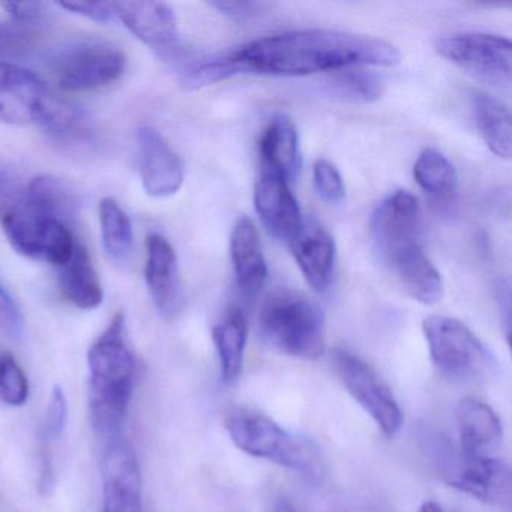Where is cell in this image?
I'll return each instance as SVG.
<instances>
[{
	"label": "cell",
	"mask_w": 512,
	"mask_h": 512,
	"mask_svg": "<svg viewBox=\"0 0 512 512\" xmlns=\"http://www.w3.org/2000/svg\"><path fill=\"white\" fill-rule=\"evenodd\" d=\"M329 83L335 94L344 100L370 103L379 100L383 94L382 79L371 71H365L364 67L335 71Z\"/></svg>",
	"instance_id": "29"
},
{
	"label": "cell",
	"mask_w": 512,
	"mask_h": 512,
	"mask_svg": "<svg viewBox=\"0 0 512 512\" xmlns=\"http://www.w3.org/2000/svg\"><path fill=\"white\" fill-rule=\"evenodd\" d=\"M413 178L430 197L439 214L452 217L458 208V175L446 155L434 148L419 154L413 166Z\"/></svg>",
	"instance_id": "22"
},
{
	"label": "cell",
	"mask_w": 512,
	"mask_h": 512,
	"mask_svg": "<svg viewBox=\"0 0 512 512\" xmlns=\"http://www.w3.org/2000/svg\"><path fill=\"white\" fill-rule=\"evenodd\" d=\"M289 245L307 283L316 292L325 293L331 287L337 260V245L331 233L319 224L305 223Z\"/></svg>",
	"instance_id": "19"
},
{
	"label": "cell",
	"mask_w": 512,
	"mask_h": 512,
	"mask_svg": "<svg viewBox=\"0 0 512 512\" xmlns=\"http://www.w3.org/2000/svg\"><path fill=\"white\" fill-rule=\"evenodd\" d=\"M23 326H25V320H23L22 310L0 280V331L16 337L22 334Z\"/></svg>",
	"instance_id": "36"
},
{
	"label": "cell",
	"mask_w": 512,
	"mask_h": 512,
	"mask_svg": "<svg viewBox=\"0 0 512 512\" xmlns=\"http://www.w3.org/2000/svg\"><path fill=\"white\" fill-rule=\"evenodd\" d=\"M428 452L449 487L488 505L511 503L512 476L508 463L497 457H464L439 436L427 439Z\"/></svg>",
	"instance_id": "7"
},
{
	"label": "cell",
	"mask_w": 512,
	"mask_h": 512,
	"mask_svg": "<svg viewBox=\"0 0 512 512\" xmlns=\"http://www.w3.org/2000/svg\"><path fill=\"white\" fill-rule=\"evenodd\" d=\"M370 226L374 247L385 263L400 251L422 244L418 199L410 191H394L374 209Z\"/></svg>",
	"instance_id": "12"
},
{
	"label": "cell",
	"mask_w": 512,
	"mask_h": 512,
	"mask_svg": "<svg viewBox=\"0 0 512 512\" xmlns=\"http://www.w3.org/2000/svg\"><path fill=\"white\" fill-rule=\"evenodd\" d=\"M140 178L146 193L155 199L175 196L184 184L181 157L155 128L143 125L139 130Z\"/></svg>",
	"instance_id": "15"
},
{
	"label": "cell",
	"mask_w": 512,
	"mask_h": 512,
	"mask_svg": "<svg viewBox=\"0 0 512 512\" xmlns=\"http://www.w3.org/2000/svg\"><path fill=\"white\" fill-rule=\"evenodd\" d=\"M34 47L35 35L29 26L0 20V62L29 58Z\"/></svg>",
	"instance_id": "32"
},
{
	"label": "cell",
	"mask_w": 512,
	"mask_h": 512,
	"mask_svg": "<svg viewBox=\"0 0 512 512\" xmlns=\"http://www.w3.org/2000/svg\"><path fill=\"white\" fill-rule=\"evenodd\" d=\"M472 110L476 127L487 148L496 157L511 158V112L509 107L491 95L475 92L472 95Z\"/></svg>",
	"instance_id": "27"
},
{
	"label": "cell",
	"mask_w": 512,
	"mask_h": 512,
	"mask_svg": "<svg viewBox=\"0 0 512 512\" xmlns=\"http://www.w3.org/2000/svg\"><path fill=\"white\" fill-rule=\"evenodd\" d=\"M262 170L280 175L292 184L301 172L302 155L295 122L287 116H277L260 140Z\"/></svg>",
	"instance_id": "23"
},
{
	"label": "cell",
	"mask_w": 512,
	"mask_h": 512,
	"mask_svg": "<svg viewBox=\"0 0 512 512\" xmlns=\"http://www.w3.org/2000/svg\"><path fill=\"white\" fill-rule=\"evenodd\" d=\"M146 286L161 316L172 319L181 307L178 256L169 239L151 233L146 239Z\"/></svg>",
	"instance_id": "17"
},
{
	"label": "cell",
	"mask_w": 512,
	"mask_h": 512,
	"mask_svg": "<svg viewBox=\"0 0 512 512\" xmlns=\"http://www.w3.org/2000/svg\"><path fill=\"white\" fill-rule=\"evenodd\" d=\"M497 301H499L500 313L503 316V323H505L506 340H509L511 334V290H509V283H500L497 287Z\"/></svg>",
	"instance_id": "39"
},
{
	"label": "cell",
	"mask_w": 512,
	"mask_h": 512,
	"mask_svg": "<svg viewBox=\"0 0 512 512\" xmlns=\"http://www.w3.org/2000/svg\"><path fill=\"white\" fill-rule=\"evenodd\" d=\"M0 224L17 253L58 269L70 260L76 248L77 239L71 224L28 211L19 203L0 209Z\"/></svg>",
	"instance_id": "9"
},
{
	"label": "cell",
	"mask_w": 512,
	"mask_h": 512,
	"mask_svg": "<svg viewBox=\"0 0 512 512\" xmlns=\"http://www.w3.org/2000/svg\"><path fill=\"white\" fill-rule=\"evenodd\" d=\"M59 289L74 307L95 310L103 304L104 290L88 248L77 241L70 260L59 268Z\"/></svg>",
	"instance_id": "24"
},
{
	"label": "cell",
	"mask_w": 512,
	"mask_h": 512,
	"mask_svg": "<svg viewBox=\"0 0 512 512\" xmlns=\"http://www.w3.org/2000/svg\"><path fill=\"white\" fill-rule=\"evenodd\" d=\"M236 74H241V68L236 64L232 52H227L212 56L205 61L194 62L182 71L179 83L188 91H197V89L223 82Z\"/></svg>",
	"instance_id": "30"
},
{
	"label": "cell",
	"mask_w": 512,
	"mask_h": 512,
	"mask_svg": "<svg viewBox=\"0 0 512 512\" xmlns=\"http://www.w3.org/2000/svg\"><path fill=\"white\" fill-rule=\"evenodd\" d=\"M59 7L98 23L116 20V4L113 2H62Z\"/></svg>",
	"instance_id": "37"
},
{
	"label": "cell",
	"mask_w": 512,
	"mask_h": 512,
	"mask_svg": "<svg viewBox=\"0 0 512 512\" xmlns=\"http://www.w3.org/2000/svg\"><path fill=\"white\" fill-rule=\"evenodd\" d=\"M271 512H298L296 511L295 505L290 502L287 497H280L275 500L274 506H272Z\"/></svg>",
	"instance_id": "40"
},
{
	"label": "cell",
	"mask_w": 512,
	"mask_h": 512,
	"mask_svg": "<svg viewBox=\"0 0 512 512\" xmlns=\"http://www.w3.org/2000/svg\"><path fill=\"white\" fill-rule=\"evenodd\" d=\"M260 331L271 346L293 358L314 361L325 352V319L310 299L280 293L266 302Z\"/></svg>",
	"instance_id": "5"
},
{
	"label": "cell",
	"mask_w": 512,
	"mask_h": 512,
	"mask_svg": "<svg viewBox=\"0 0 512 512\" xmlns=\"http://www.w3.org/2000/svg\"><path fill=\"white\" fill-rule=\"evenodd\" d=\"M419 512H445V511H443L442 506L437 505L436 502H425V503H422L421 508H419Z\"/></svg>",
	"instance_id": "42"
},
{
	"label": "cell",
	"mask_w": 512,
	"mask_h": 512,
	"mask_svg": "<svg viewBox=\"0 0 512 512\" xmlns=\"http://www.w3.org/2000/svg\"><path fill=\"white\" fill-rule=\"evenodd\" d=\"M116 20L164 59L179 53L178 20L170 5L163 2H122L116 4Z\"/></svg>",
	"instance_id": "14"
},
{
	"label": "cell",
	"mask_w": 512,
	"mask_h": 512,
	"mask_svg": "<svg viewBox=\"0 0 512 512\" xmlns=\"http://www.w3.org/2000/svg\"><path fill=\"white\" fill-rule=\"evenodd\" d=\"M436 52L479 82L508 88L512 77V44L499 35L466 32L436 41Z\"/></svg>",
	"instance_id": "10"
},
{
	"label": "cell",
	"mask_w": 512,
	"mask_h": 512,
	"mask_svg": "<svg viewBox=\"0 0 512 512\" xmlns=\"http://www.w3.org/2000/svg\"><path fill=\"white\" fill-rule=\"evenodd\" d=\"M386 265L410 298L424 305L437 304L442 299V275L428 259L422 244L400 251Z\"/></svg>",
	"instance_id": "21"
},
{
	"label": "cell",
	"mask_w": 512,
	"mask_h": 512,
	"mask_svg": "<svg viewBox=\"0 0 512 512\" xmlns=\"http://www.w3.org/2000/svg\"><path fill=\"white\" fill-rule=\"evenodd\" d=\"M127 56L115 44L101 40H79L65 44L49 58V70L67 92H89L106 88L121 79Z\"/></svg>",
	"instance_id": "8"
},
{
	"label": "cell",
	"mask_w": 512,
	"mask_h": 512,
	"mask_svg": "<svg viewBox=\"0 0 512 512\" xmlns=\"http://www.w3.org/2000/svg\"><path fill=\"white\" fill-rule=\"evenodd\" d=\"M29 380L11 353L0 355V400L11 407H22L29 400Z\"/></svg>",
	"instance_id": "31"
},
{
	"label": "cell",
	"mask_w": 512,
	"mask_h": 512,
	"mask_svg": "<svg viewBox=\"0 0 512 512\" xmlns=\"http://www.w3.org/2000/svg\"><path fill=\"white\" fill-rule=\"evenodd\" d=\"M230 256L241 292L247 298L259 295L268 280V265L259 232L251 218H241L233 227Z\"/></svg>",
	"instance_id": "20"
},
{
	"label": "cell",
	"mask_w": 512,
	"mask_h": 512,
	"mask_svg": "<svg viewBox=\"0 0 512 512\" xmlns=\"http://www.w3.org/2000/svg\"><path fill=\"white\" fill-rule=\"evenodd\" d=\"M334 365L344 388L373 419L377 428L385 436H395L403 427V410L376 370L346 349L335 350Z\"/></svg>",
	"instance_id": "11"
},
{
	"label": "cell",
	"mask_w": 512,
	"mask_h": 512,
	"mask_svg": "<svg viewBox=\"0 0 512 512\" xmlns=\"http://www.w3.org/2000/svg\"><path fill=\"white\" fill-rule=\"evenodd\" d=\"M0 122L35 124L58 139H77L86 128L82 110L56 97L32 71L0 62Z\"/></svg>",
	"instance_id": "3"
},
{
	"label": "cell",
	"mask_w": 512,
	"mask_h": 512,
	"mask_svg": "<svg viewBox=\"0 0 512 512\" xmlns=\"http://www.w3.org/2000/svg\"><path fill=\"white\" fill-rule=\"evenodd\" d=\"M233 58L241 74L299 77L355 67H394L401 53L394 44L370 35L332 29H302L251 41Z\"/></svg>",
	"instance_id": "1"
},
{
	"label": "cell",
	"mask_w": 512,
	"mask_h": 512,
	"mask_svg": "<svg viewBox=\"0 0 512 512\" xmlns=\"http://www.w3.org/2000/svg\"><path fill=\"white\" fill-rule=\"evenodd\" d=\"M224 427L236 448L245 454L310 478L319 476L320 463L313 449L265 413L250 407H235L227 413Z\"/></svg>",
	"instance_id": "4"
},
{
	"label": "cell",
	"mask_w": 512,
	"mask_h": 512,
	"mask_svg": "<svg viewBox=\"0 0 512 512\" xmlns=\"http://www.w3.org/2000/svg\"><path fill=\"white\" fill-rule=\"evenodd\" d=\"M212 8L235 22H247L262 13L266 7L262 2H235V0H218L211 2Z\"/></svg>",
	"instance_id": "38"
},
{
	"label": "cell",
	"mask_w": 512,
	"mask_h": 512,
	"mask_svg": "<svg viewBox=\"0 0 512 512\" xmlns=\"http://www.w3.org/2000/svg\"><path fill=\"white\" fill-rule=\"evenodd\" d=\"M460 454L464 457H496L494 452L503 442L499 415L485 401L463 398L457 407Z\"/></svg>",
	"instance_id": "18"
},
{
	"label": "cell",
	"mask_w": 512,
	"mask_h": 512,
	"mask_svg": "<svg viewBox=\"0 0 512 512\" xmlns=\"http://www.w3.org/2000/svg\"><path fill=\"white\" fill-rule=\"evenodd\" d=\"M313 182L317 194L328 203H340L346 196L343 176L334 163L317 160L313 167Z\"/></svg>",
	"instance_id": "34"
},
{
	"label": "cell",
	"mask_w": 512,
	"mask_h": 512,
	"mask_svg": "<svg viewBox=\"0 0 512 512\" xmlns=\"http://www.w3.org/2000/svg\"><path fill=\"white\" fill-rule=\"evenodd\" d=\"M221 377L227 385L238 382L244 371L248 322L241 310H233L212 329Z\"/></svg>",
	"instance_id": "26"
},
{
	"label": "cell",
	"mask_w": 512,
	"mask_h": 512,
	"mask_svg": "<svg viewBox=\"0 0 512 512\" xmlns=\"http://www.w3.org/2000/svg\"><path fill=\"white\" fill-rule=\"evenodd\" d=\"M2 8L7 10L14 23L29 26V28L46 22L50 16L49 5L43 2H8V4H2Z\"/></svg>",
	"instance_id": "35"
},
{
	"label": "cell",
	"mask_w": 512,
	"mask_h": 512,
	"mask_svg": "<svg viewBox=\"0 0 512 512\" xmlns=\"http://www.w3.org/2000/svg\"><path fill=\"white\" fill-rule=\"evenodd\" d=\"M89 412L101 436L121 431L133 400L137 362L124 313L113 317L88 352Z\"/></svg>",
	"instance_id": "2"
},
{
	"label": "cell",
	"mask_w": 512,
	"mask_h": 512,
	"mask_svg": "<svg viewBox=\"0 0 512 512\" xmlns=\"http://www.w3.org/2000/svg\"><path fill=\"white\" fill-rule=\"evenodd\" d=\"M254 206L269 235L278 241L290 244L304 227L298 200L280 175L262 170L254 188Z\"/></svg>",
	"instance_id": "16"
},
{
	"label": "cell",
	"mask_w": 512,
	"mask_h": 512,
	"mask_svg": "<svg viewBox=\"0 0 512 512\" xmlns=\"http://www.w3.org/2000/svg\"><path fill=\"white\" fill-rule=\"evenodd\" d=\"M100 226L104 250L116 263H125L133 253V224L113 197L100 202Z\"/></svg>",
	"instance_id": "28"
},
{
	"label": "cell",
	"mask_w": 512,
	"mask_h": 512,
	"mask_svg": "<svg viewBox=\"0 0 512 512\" xmlns=\"http://www.w3.org/2000/svg\"><path fill=\"white\" fill-rule=\"evenodd\" d=\"M422 332L431 361L442 376L469 382L491 376L497 370L493 353L460 320L436 314L422 322Z\"/></svg>",
	"instance_id": "6"
},
{
	"label": "cell",
	"mask_w": 512,
	"mask_h": 512,
	"mask_svg": "<svg viewBox=\"0 0 512 512\" xmlns=\"http://www.w3.org/2000/svg\"><path fill=\"white\" fill-rule=\"evenodd\" d=\"M68 413H70V406H68L64 388L59 385L53 386L46 412H44L43 425H41V443L43 445L52 446V443L61 439L65 428H67Z\"/></svg>",
	"instance_id": "33"
},
{
	"label": "cell",
	"mask_w": 512,
	"mask_h": 512,
	"mask_svg": "<svg viewBox=\"0 0 512 512\" xmlns=\"http://www.w3.org/2000/svg\"><path fill=\"white\" fill-rule=\"evenodd\" d=\"M103 511L143 512V479L133 448L113 440L101 463Z\"/></svg>",
	"instance_id": "13"
},
{
	"label": "cell",
	"mask_w": 512,
	"mask_h": 512,
	"mask_svg": "<svg viewBox=\"0 0 512 512\" xmlns=\"http://www.w3.org/2000/svg\"><path fill=\"white\" fill-rule=\"evenodd\" d=\"M11 185H13V182H11L10 175L5 170L0 169V199L10 194Z\"/></svg>",
	"instance_id": "41"
},
{
	"label": "cell",
	"mask_w": 512,
	"mask_h": 512,
	"mask_svg": "<svg viewBox=\"0 0 512 512\" xmlns=\"http://www.w3.org/2000/svg\"><path fill=\"white\" fill-rule=\"evenodd\" d=\"M17 203L28 211L58 218L71 226L79 214V199L73 188L55 176L32 179Z\"/></svg>",
	"instance_id": "25"
}]
</instances>
